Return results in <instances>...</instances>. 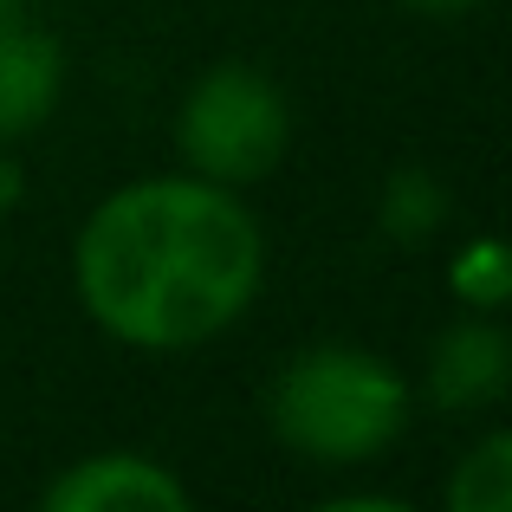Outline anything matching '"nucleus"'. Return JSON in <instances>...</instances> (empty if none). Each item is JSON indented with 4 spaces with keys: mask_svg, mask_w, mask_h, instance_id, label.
Listing matches in <instances>:
<instances>
[{
    "mask_svg": "<svg viewBox=\"0 0 512 512\" xmlns=\"http://www.w3.org/2000/svg\"><path fill=\"white\" fill-rule=\"evenodd\" d=\"M39 506L46 512H182L188 487L150 454L111 448V454H85L59 480H46Z\"/></svg>",
    "mask_w": 512,
    "mask_h": 512,
    "instance_id": "4",
    "label": "nucleus"
},
{
    "mask_svg": "<svg viewBox=\"0 0 512 512\" xmlns=\"http://www.w3.org/2000/svg\"><path fill=\"white\" fill-rule=\"evenodd\" d=\"M331 512H402V500H383V493H350V500H331Z\"/></svg>",
    "mask_w": 512,
    "mask_h": 512,
    "instance_id": "12",
    "label": "nucleus"
},
{
    "mask_svg": "<svg viewBox=\"0 0 512 512\" xmlns=\"http://www.w3.org/2000/svg\"><path fill=\"white\" fill-rule=\"evenodd\" d=\"M402 7H415V13H435V20H461V13L487 7V0H402Z\"/></svg>",
    "mask_w": 512,
    "mask_h": 512,
    "instance_id": "11",
    "label": "nucleus"
},
{
    "mask_svg": "<svg viewBox=\"0 0 512 512\" xmlns=\"http://www.w3.org/2000/svg\"><path fill=\"white\" fill-rule=\"evenodd\" d=\"M266 279V234L234 188L208 175H143L85 214L72 286L91 325L130 350H195L221 338Z\"/></svg>",
    "mask_w": 512,
    "mask_h": 512,
    "instance_id": "1",
    "label": "nucleus"
},
{
    "mask_svg": "<svg viewBox=\"0 0 512 512\" xmlns=\"http://www.w3.org/2000/svg\"><path fill=\"white\" fill-rule=\"evenodd\" d=\"M441 188L428 182L422 169H409V175H396L389 182V201H383V221H389V234L396 240H428L441 227Z\"/></svg>",
    "mask_w": 512,
    "mask_h": 512,
    "instance_id": "8",
    "label": "nucleus"
},
{
    "mask_svg": "<svg viewBox=\"0 0 512 512\" xmlns=\"http://www.w3.org/2000/svg\"><path fill=\"white\" fill-rule=\"evenodd\" d=\"M13 20H26V0H0V33H7Z\"/></svg>",
    "mask_w": 512,
    "mask_h": 512,
    "instance_id": "13",
    "label": "nucleus"
},
{
    "mask_svg": "<svg viewBox=\"0 0 512 512\" xmlns=\"http://www.w3.org/2000/svg\"><path fill=\"white\" fill-rule=\"evenodd\" d=\"M273 435L318 467H363L409 428V383L363 344L299 350L273 376Z\"/></svg>",
    "mask_w": 512,
    "mask_h": 512,
    "instance_id": "2",
    "label": "nucleus"
},
{
    "mask_svg": "<svg viewBox=\"0 0 512 512\" xmlns=\"http://www.w3.org/2000/svg\"><path fill=\"white\" fill-rule=\"evenodd\" d=\"M20 195H26V169L13 163V150L0 143V214H7V208H20Z\"/></svg>",
    "mask_w": 512,
    "mask_h": 512,
    "instance_id": "10",
    "label": "nucleus"
},
{
    "mask_svg": "<svg viewBox=\"0 0 512 512\" xmlns=\"http://www.w3.org/2000/svg\"><path fill=\"white\" fill-rule=\"evenodd\" d=\"M512 383V344L500 325L474 318V325H448L435 338V357H428V396L441 409L467 415V409H487L500 402Z\"/></svg>",
    "mask_w": 512,
    "mask_h": 512,
    "instance_id": "5",
    "label": "nucleus"
},
{
    "mask_svg": "<svg viewBox=\"0 0 512 512\" xmlns=\"http://www.w3.org/2000/svg\"><path fill=\"white\" fill-rule=\"evenodd\" d=\"M448 512H512V435L493 428L448 474Z\"/></svg>",
    "mask_w": 512,
    "mask_h": 512,
    "instance_id": "7",
    "label": "nucleus"
},
{
    "mask_svg": "<svg viewBox=\"0 0 512 512\" xmlns=\"http://www.w3.org/2000/svg\"><path fill=\"white\" fill-rule=\"evenodd\" d=\"M454 292H461V305H480V312H500L506 305V292H512V273H506V253H500V240H474V247L454 260Z\"/></svg>",
    "mask_w": 512,
    "mask_h": 512,
    "instance_id": "9",
    "label": "nucleus"
},
{
    "mask_svg": "<svg viewBox=\"0 0 512 512\" xmlns=\"http://www.w3.org/2000/svg\"><path fill=\"white\" fill-rule=\"evenodd\" d=\"M292 143V104L260 65H208L188 85L175 111V150L188 175H208L221 188H247L279 169Z\"/></svg>",
    "mask_w": 512,
    "mask_h": 512,
    "instance_id": "3",
    "label": "nucleus"
},
{
    "mask_svg": "<svg viewBox=\"0 0 512 512\" xmlns=\"http://www.w3.org/2000/svg\"><path fill=\"white\" fill-rule=\"evenodd\" d=\"M59 91H65L59 39L26 26V20H13L7 33H0V143L33 137V130L59 111Z\"/></svg>",
    "mask_w": 512,
    "mask_h": 512,
    "instance_id": "6",
    "label": "nucleus"
}]
</instances>
